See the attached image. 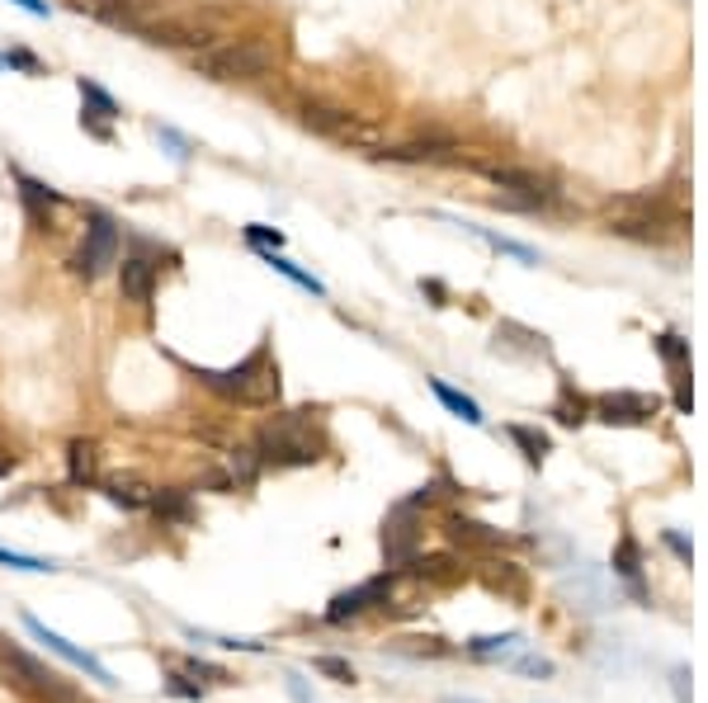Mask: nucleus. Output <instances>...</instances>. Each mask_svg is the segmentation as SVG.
<instances>
[{"label": "nucleus", "mask_w": 708, "mask_h": 703, "mask_svg": "<svg viewBox=\"0 0 708 703\" xmlns=\"http://www.w3.org/2000/svg\"><path fill=\"white\" fill-rule=\"evenodd\" d=\"M614 576L628 586L633 600H647V586H643V548H637V538H618L614 548Z\"/></svg>", "instance_id": "obj_17"}, {"label": "nucleus", "mask_w": 708, "mask_h": 703, "mask_svg": "<svg viewBox=\"0 0 708 703\" xmlns=\"http://www.w3.org/2000/svg\"><path fill=\"white\" fill-rule=\"evenodd\" d=\"M185 675H199V680H208V684H232V675H227L222 665L199 661V657H189V661H185Z\"/></svg>", "instance_id": "obj_32"}, {"label": "nucleus", "mask_w": 708, "mask_h": 703, "mask_svg": "<svg viewBox=\"0 0 708 703\" xmlns=\"http://www.w3.org/2000/svg\"><path fill=\"white\" fill-rule=\"evenodd\" d=\"M430 392L439 397V401H445V407L458 416V420H468V426H482V407H477V401L468 397V392H458V388H449V382L445 378H430Z\"/></svg>", "instance_id": "obj_22"}, {"label": "nucleus", "mask_w": 708, "mask_h": 703, "mask_svg": "<svg viewBox=\"0 0 708 703\" xmlns=\"http://www.w3.org/2000/svg\"><path fill=\"white\" fill-rule=\"evenodd\" d=\"M118 293H123V303H133V307H152V297H156V265L147 255H128L118 265Z\"/></svg>", "instance_id": "obj_14"}, {"label": "nucleus", "mask_w": 708, "mask_h": 703, "mask_svg": "<svg viewBox=\"0 0 708 703\" xmlns=\"http://www.w3.org/2000/svg\"><path fill=\"white\" fill-rule=\"evenodd\" d=\"M147 510H156L166 524H175V529H185V524H194L199 520V510H194V501H189V491H180V486H162V491H152V505Z\"/></svg>", "instance_id": "obj_18"}, {"label": "nucleus", "mask_w": 708, "mask_h": 703, "mask_svg": "<svg viewBox=\"0 0 708 703\" xmlns=\"http://www.w3.org/2000/svg\"><path fill=\"white\" fill-rule=\"evenodd\" d=\"M81 10H91L100 24L128 29V33H142V29H147V20L156 14L152 0H81Z\"/></svg>", "instance_id": "obj_13"}, {"label": "nucleus", "mask_w": 708, "mask_h": 703, "mask_svg": "<svg viewBox=\"0 0 708 703\" xmlns=\"http://www.w3.org/2000/svg\"><path fill=\"white\" fill-rule=\"evenodd\" d=\"M553 416L562 420V426H581V420H591V401L572 388H562V397L553 401Z\"/></svg>", "instance_id": "obj_26"}, {"label": "nucleus", "mask_w": 708, "mask_h": 703, "mask_svg": "<svg viewBox=\"0 0 708 703\" xmlns=\"http://www.w3.org/2000/svg\"><path fill=\"white\" fill-rule=\"evenodd\" d=\"M251 449L260 468H308L326 453V434L312 426V411H289L274 416L270 426H260Z\"/></svg>", "instance_id": "obj_2"}, {"label": "nucleus", "mask_w": 708, "mask_h": 703, "mask_svg": "<svg viewBox=\"0 0 708 703\" xmlns=\"http://www.w3.org/2000/svg\"><path fill=\"white\" fill-rule=\"evenodd\" d=\"M591 416L605 420V426H643V420L657 416V397L647 392H605L591 401Z\"/></svg>", "instance_id": "obj_10"}, {"label": "nucleus", "mask_w": 708, "mask_h": 703, "mask_svg": "<svg viewBox=\"0 0 708 703\" xmlns=\"http://www.w3.org/2000/svg\"><path fill=\"white\" fill-rule=\"evenodd\" d=\"M397 586V576H374V581H364V586H354V590H341V595H331V605H326V623H350V619H360V613L368 609H378L387 605V595H393Z\"/></svg>", "instance_id": "obj_8"}, {"label": "nucleus", "mask_w": 708, "mask_h": 703, "mask_svg": "<svg viewBox=\"0 0 708 703\" xmlns=\"http://www.w3.org/2000/svg\"><path fill=\"white\" fill-rule=\"evenodd\" d=\"M454 703H468V699H454Z\"/></svg>", "instance_id": "obj_40"}, {"label": "nucleus", "mask_w": 708, "mask_h": 703, "mask_svg": "<svg viewBox=\"0 0 708 703\" xmlns=\"http://www.w3.org/2000/svg\"><path fill=\"white\" fill-rule=\"evenodd\" d=\"M662 543H666V548L685 562V567H689V562H695V543H689L680 529H662Z\"/></svg>", "instance_id": "obj_35"}, {"label": "nucleus", "mask_w": 708, "mask_h": 703, "mask_svg": "<svg viewBox=\"0 0 708 703\" xmlns=\"http://www.w3.org/2000/svg\"><path fill=\"white\" fill-rule=\"evenodd\" d=\"M657 355L670 364V374H685V368H689V340H680L676 330H662V336H657Z\"/></svg>", "instance_id": "obj_27"}, {"label": "nucleus", "mask_w": 708, "mask_h": 703, "mask_svg": "<svg viewBox=\"0 0 708 703\" xmlns=\"http://www.w3.org/2000/svg\"><path fill=\"white\" fill-rule=\"evenodd\" d=\"M491 185H501V199L506 208H524V213H548V208H558L562 189L548 180V175H534V170H520V166H487Z\"/></svg>", "instance_id": "obj_5"}, {"label": "nucleus", "mask_w": 708, "mask_h": 703, "mask_svg": "<svg viewBox=\"0 0 708 703\" xmlns=\"http://www.w3.org/2000/svg\"><path fill=\"white\" fill-rule=\"evenodd\" d=\"M194 72L218 81V85H232V81H260L274 72V43L264 39H227V43H212L194 52Z\"/></svg>", "instance_id": "obj_3"}, {"label": "nucleus", "mask_w": 708, "mask_h": 703, "mask_svg": "<svg viewBox=\"0 0 708 703\" xmlns=\"http://www.w3.org/2000/svg\"><path fill=\"white\" fill-rule=\"evenodd\" d=\"M0 567H14V571H58V562H48V557H24V553L0 548Z\"/></svg>", "instance_id": "obj_31"}, {"label": "nucleus", "mask_w": 708, "mask_h": 703, "mask_svg": "<svg viewBox=\"0 0 708 703\" xmlns=\"http://www.w3.org/2000/svg\"><path fill=\"white\" fill-rule=\"evenodd\" d=\"M312 671H316V675H326V680H335V684H354V665H350V661H341V657H316V661H312Z\"/></svg>", "instance_id": "obj_30"}, {"label": "nucleus", "mask_w": 708, "mask_h": 703, "mask_svg": "<svg viewBox=\"0 0 708 703\" xmlns=\"http://www.w3.org/2000/svg\"><path fill=\"white\" fill-rule=\"evenodd\" d=\"M510 671L529 675V680H553V661L539 657V652H516V657H510Z\"/></svg>", "instance_id": "obj_28"}, {"label": "nucleus", "mask_w": 708, "mask_h": 703, "mask_svg": "<svg viewBox=\"0 0 708 703\" xmlns=\"http://www.w3.org/2000/svg\"><path fill=\"white\" fill-rule=\"evenodd\" d=\"M298 114H303L308 128H312V133H322V137H335V143H364L360 118H354L350 109H341V104L303 99V104H298Z\"/></svg>", "instance_id": "obj_9"}, {"label": "nucleus", "mask_w": 708, "mask_h": 703, "mask_svg": "<svg viewBox=\"0 0 708 703\" xmlns=\"http://www.w3.org/2000/svg\"><path fill=\"white\" fill-rule=\"evenodd\" d=\"M420 543H425V534H420V510L406 505V501L387 510V520H383V557L393 562V567H406V562L420 553Z\"/></svg>", "instance_id": "obj_7"}, {"label": "nucleus", "mask_w": 708, "mask_h": 703, "mask_svg": "<svg viewBox=\"0 0 708 703\" xmlns=\"http://www.w3.org/2000/svg\"><path fill=\"white\" fill-rule=\"evenodd\" d=\"M449 151H458V143H454V137H439V133H430V137H412V143H402V147H387V151H378V156H387V161L420 166V161H445Z\"/></svg>", "instance_id": "obj_16"}, {"label": "nucleus", "mask_w": 708, "mask_h": 703, "mask_svg": "<svg viewBox=\"0 0 708 703\" xmlns=\"http://www.w3.org/2000/svg\"><path fill=\"white\" fill-rule=\"evenodd\" d=\"M464 652L477 661H510L516 652H524V632H496V638H468Z\"/></svg>", "instance_id": "obj_20"}, {"label": "nucleus", "mask_w": 708, "mask_h": 703, "mask_svg": "<svg viewBox=\"0 0 708 703\" xmlns=\"http://www.w3.org/2000/svg\"><path fill=\"white\" fill-rule=\"evenodd\" d=\"M104 496H110L114 505H123V510H147L152 505V486L137 482V478H114V482H104Z\"/></svg>", "instance_id": "obj_23"}, {"label": "nucleus", "mask_w": 708, "mask_h": 703, "mask_svg": "<svg viewBox=\"0 0 708 703\" xmlns=\"http://www.w3.org/2000/svg\"><path fill=\"white\" fill-rule=\"evenodd\" d=\"M264 265H270L274 274H283V279H289V284H298V288H308V293H316V297H326V284H322V279H312L308 270H298L293 260H283L279 251H264Z\"/></svg>", "instance_id": "obj_25"}, {"label": "nucleus", "mask_w": 708, "mask_h": 703, "mask_svg": "<svg viewBox=\"0 0 708 703\" xmlns=\"http://www.w3.org/2000/svg\"><path fill=\"white\" fill-rule=\"evenodd\" d=\"M506 434H510V444H516V449L524 453V463H529V468H539V463L548 459V453H553V439H548L543 430H534V426H510Z\"/></svg>", "instance_id": "obj_21"}, {"label": "nucleus", "mask_w": 708, "mask_h": 703, "mask_svg": "<svg viewBox=\"0 0 708 703\" xmlns=\"http://www.w3.org/2000/svg\"><path fill=\"white\" fill-rule=\"evenodd\" d=\"M670 690H676V703H689V665L670 671Z\"/></svg>", "instance_id": "obj_37"}, {"label": "nucleus", "mask_w": 708, "mask_h": 703, "mask_svg": "<svg viewBox=\"0 0 708 703\" xmlns=\"http://www.w3.org/2000/svg\"><path fill=\"white\" fill-rule=\"evenodd\" d=\"M24 628H29L33 638H39V642L48 647V652H58L62 661H71V665H76V671H85V675H91V680H100V684H114V675H110V665H104V661H95L91 652H81L76 642H66L62 632H52V628H43L39 619H33V613H24Z\"/></svg>", "instance_id": "obj_11"}, {"label": "nucleus", "mask_w": 708, "mask_h": 703, "mask_svg": "<svg viewBox=\"0 0 708 703\" xmlns=\"http://www.w3.org/2000/svg\"><path fill=\"white\" fill-rule=\"evenodd\" d=\"M445 534L458 543V548H477V553H487V548H501L506 534L501 529H491V524L482 520H472V515H445Z\"/></svg>", "instance_id": "obj_15"}, {"label": "nucleus", "mask_w": 708, "mask_h": 703, "mask_svg": "<svg viewBox=\"0 0 708 703\" xmlns=\"http://www.w3.org/2000/svg\"><path fill=\"white\" fill-rule=\"evenodd\" d=\"M232 486H256V478H260V459H256V449H237L232 453Z\"/></svg>", "instance_id": "obj_29"}, {"label": "nucleus", "mask_w": 708, "mask_h": 703, "mask_svg": "<svg viewBox=\"0 0 708 703\" xmlns=\"http://www.w3.org/2000/svg\"><path fill=\"white\" fill-rule=\"evenodd\" d=\"M14 463H20V459H14V453L0 444V478H6V472H14Z\"/></svg>", "instance_id": "obj_38"}, {"label": "nucleus", "mask_w": 708, "mask_h": 703, "mask_svg": "<svg viewBox=\"0 0 708 703\" xmlns=\"http://www.w3.org/2000/svg\"><path fill=\"white\" fill-rule=\"evenodd\" d=\"M458 227H468L472 237H482L496 255H516L520 265H539V251L534 245H524V241H510V237H496V232H487V227H472V222H458Z\"/></svg>", "instance_id": "obj_24"}, {"label": "nucleus", "mask_w": 708, "mask_h": 703, "mask_svg": "<svg viewBox=\"0 0 708 703\" xmlns=\"http://www.w3.org/2000/svg\"><path fill=\"white\" fill-rule=\"evenodd\" d=\"M166 690H170L175 699H194V703L204 699V690H199V684H189V675H170V680H166Z\"/></svg>", "instance_id": "obj_36"}, {"label": "nucleus", "mask_w": 708, "mask_h": 703, "mask_svg": "<svg viewBox=\"0 0 708 703\" xmlns=\"http://www.w3.org/2000/svg\"><path fill=\"white\" fill-rule=\"evenodd\" d=\"M0 66H20V72H29V76H43V62L33 57V52H24V48L0 52Z\"/></svg>", "instance_id": "obj_34"}, {"label": "nucleus", "mask_w": 708, "mask_h": 703, "mask_svg": "<svg viewBox=\"0 0 708 703\" xmlns=\"http://www.w3.org/2000/svg\"><path fill=\"white\" fill-rule=\"evenodd\" d=\"M0 675H6L10 690L24 694L29 703H81V694L71 690L52 665L29 657L24 647H14V642H0Z\"/></svg>", "instance_id": "obj_4"}, {"label": "nucleus", "mask_w": 708, "mask_h": 703, "mask_svg": "<svg viewBox=\"0 0 708 703\" xmlns=\"http://www.w3.org/2000/svg\"><path fill=\"white\" fill-rule=\"evenodd\" d=\"M246 241H251L256 245V251H279V245H283V232H279V227H246Z\"/></svg>", "instance_id": "obj_33"}, {"label": "nucleus", "mask_w": 708, "mask_h": 703, "mask_svg": "<svg viewBox=\"0 0 708 703\" xmlns=\"http://www.w3.org/2000/svg\"><path fill=\"white\" fill-rule=\"evenodd\" d=\"M14 6H20V10H29V14H48V6H43V0H14Z\"/></svg>", "instance_id": "obj_39"}, {"label": "nucleus", "mask_w": 708, "mask_h": 703, "mask_svg": "<svg viewBox=\"0 0 708 703\" xmlns=\"http://www.w3.org/2000/svg\"><path fill=\"white\" fill-rule=\"evenodd\" d=\"M118 265V222L95 213L91 227H85V241L76 245V255H71V270H76L85 284H95L100 274H110Z\"/></svg>", "instance_id": "obj_6"}, {"label": "nucleus", "mask_w": 708, "mask_h": 703, "mask_svg": "<svg viewBox=\"0 0 708 703\" xmlns=\"http://www.w3.org/2000/svg\"><path fill=\"white\" fill-rule=\"evenodd\" d=\"M199 382L208 392L227 397V401H241V407H274L279 392H283L270 345H256L251 355L232 368H199Z\"/></svg>", "instance_id": "obj_1"}, {"label": "nucleus", "mask_w": 708, "mask_h": 703, "mask_svg": "<svg viewBox=\"0 0 708 703\" xmlns=\"http://www.w3.org/2000/svg\"><path fill=\"white\" fill-rule=\"evenodd\" d=\"M66 478H71V486H91L100 478L95 439H71V444H66Z\"/></svg>", "instance_id": "obj_19"}, {"label": "nucleus", "mask_w": 708, "mask_h": 703, "mask_svg": "<svg viewBox=\"0 0 708 703\" xmlns=\"http://www.w3.org/2000/svg\"><path fill=\"white\" fill-rule=\"evenodd\" d=\"M14 185H20V203H24V218H29V227L33 232H52V213L62 208V195L58 189H48L43 180H33V175H24V170H14Z\"/></svg>", "instance_id": "obj_12"}]
</instances>
